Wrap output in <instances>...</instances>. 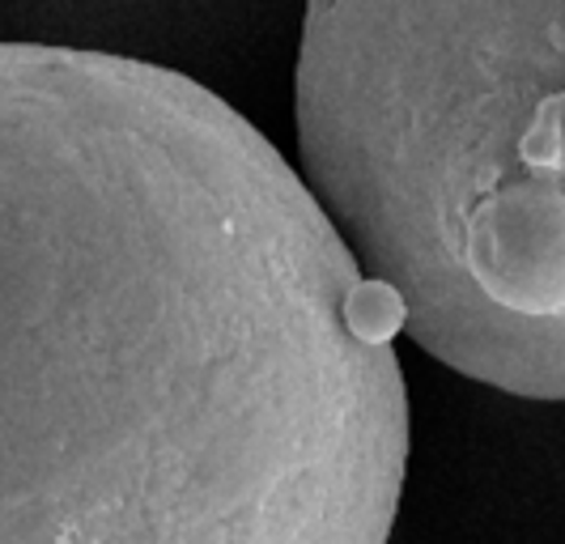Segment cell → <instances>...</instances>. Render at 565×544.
<instances>
[{
    "mask_svg": "<svg viewBox=\"0 0 565 544\" xmlns=\"http://www.w3.org/2000/svg\"><path fill=\"white\" fill-rule=\"evenodd\" d=\"M399 302L192 77L0 43V544H387Z\"/></svg>",
    "mask_w": 565,
    "mask_h": 544,
    "instance_id": "cell-1",
    "label": "cell"
},
{
    "mask_svg": "<svg viewBox=\"0 0 565 544\" xmlns=\"http://www.w3.org/2000/svg\"><path fill=\"white\" fill-rule=\"evenodd\" d=\"M302 179L399 332L565 401V0H307Z\"/></svg>",
    "mask_w": 565,
    "mask_h": 544,
    "instance_id": "cell-2",
    "label": "cell"
}]
</instances>
